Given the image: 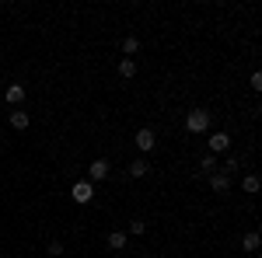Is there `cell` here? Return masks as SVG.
I'll list each match as a JSON object with an SVG mask.
<instances>
[{
  "label": "cell",
  "instance_id": "cell-1",
  "mask_svg": "<svg viewBox=\"0 0 262 258\" xmlns=\"http://www.w3.org/2000/svg\"><path fill=\"white\" fill-rule=\"evenodd\" d=\"M185 129H189V133H206V129H210V112H206V108H192V112L185 115Z\"/></svg>",
  "mask_w": 262,
  "mask_h": 258
},
{
  "label": "cell",
  "instance_id": "cell-2",
  "mask_svg": "<svg viewBox=\"0 0 262 258\" xmlns=\"http://www.w3.org/2000/svg\"><path fill=\"white\" fill-rule=\"evenodd\" d=\"M133 143H137V147H140L143 154H150V150H154V147H158V133H154V129H150V126H143V129H137V139H133Z\"/></svg>",
  "mask_w": 262,
  "mask_h": 258
},
{
  "label": "cell",
  "instance_id": "cell-3",
  "mask_svg": "<svg viewBox=\"0 0 262 258\" xmlns=\"http://www.w3.org/2000/svg\"><path fill=\"white\" fill-rule=\"evenodd\" d=\"M70 196H74L77 206H88V202L95 199V185H91V181H74V192H70Z\"/></svg>",
  "mask_w": 262,
  "mask_h": 258
},
{
  "label": "cell",
  "instance_id": "cell-4",
  "mask_svg": "<svg viewBox=\"0 0 262 258\" xmlns=\"http://www.w3.org/2000/svg\"><path fill=\"white\" fill-rule=\"evenodd\" d=\"M206 143H210V154H213V157H217V154H227V150H231V133L221 129V133H213Z\"/></svg>",
  "mask_w": 262,
  "mask_h": 258
},
{
  "label": "cell",
  "instance_id": "cell-5",
  "mask_svg": "<svg viewBox=\"0 0 262 258\" xmlns=\"http://www.w3.org/2000/svg\"><path fill=\"white\" fill-rule=\"evenodd\" d=\"M105 178H108V160L105 157L91 160V164H88V181L95 185V181H105Z\"/></svg>",
  "mask_w": 262,
  "mask_h": 258
},
{
  "label": "cell",
  "instance_id": "cell-6",
  "mask_svg": "<svg viewBox=\"0 0 262 258\" xmlns=\"http://www.w3.org/2000/svg\"><path fill=\"white\" fill-rule=\"evenodd\" d=\"M4 98H7V105H14V108H18L21 101H25V84H7Z\"/></svg>",
  "mask_w": 262,
  "mask_h": 258
},
{
  "label": "cell",
  "instance_id": "cell-7",
  "mask_svg": "<svg viewBox=\"0 0 262 258\" xmlns=\"http://www.w3.org/2000/svg\"><path fill=\"white\" fill-rule=\"evenodd\" d=\"M7 122H11V129H18V133H21V129H28V122H32V119H28V112L14 108V112L7 115Z\"/></svg>",
  "mask_w": 262,
  "mask_h": 258
},
{
  "label": "cell",
  "instance_id": "cell-8",
  "mask_svg": "<svg viewBox=\"0 0 262 258\" xmlns=\"http://www.w3.org/2000/svg\"><path fill=\"white\" fill-rule=\"evenodd\" d=\"M137 53H140V39H137V35H126V39H122V56L133 60Z\"/></svg>",
  "mask_w": 262,
  "mask_h": 258
},
{
  "label": "cell",
  "instance_id": "cell-9",
  "mask_svg": "<svg viewBox=\"0 0 262 258\" xmlns=\"http://www.w3.org/2000/svg\"><path fill=\"white\" fill-rule=\"evenodd\" d=\"M210 189H213V192H227V189H231V178L221 175V171H213V175H210Z\"/></svg>",
  "mask_w": 262,
  "mask_h": 258
},
{
  "label": "cell",
  "instance_id": "cell-10",
  "mask_svg": "<svg viewBox=\"0 0 262 258\" xmlns=\"http://www.w3.org/2000/svg\"><path fill=\"white\" fill-rule=\"evenodd\" d=\"M147 171H150V164H147V160H143V157L129 160V178H143Z\"/></svg>",
  "mask_w": 262,
  "mask_h": 258
},
{
  "label": "cell",
  "instance_id": "cell-11",
  "mask_svg": "<svg viewBox=\"0 0 262 258\" xmlns=\"http://www.w3.org/2000/svg\"><path fill=\"white\" fill-rule=\"evenodd\" d=\"M200 171H203V175H213V171H221L217 157H213V154H203V157H200Z\"/></svg>",
  "mask_w": 262,
  "mask_h": 258
},
{
  "label": "cell",
  "instance_id": "cell-12",
  "mask_svg": "<svg viewBox=\"0 0 262 258\" xmlns=\"http://www.w3.org/2000/svg\"><path fill=\"white\" fill-rule=\"evenodd\" d=\"M242 189H245V192H248V196H255V192H259V189H262L259 175H245V178H242Z\"/></svg>",
  "mask_w": 262,
  "mask_h": 258
},
{
  "label": "cell",
  "instance_id": "cell-13",
  "mask_svg": "<svg viewBox=\"0 0 262 258\" xmlns=\"http://www.w3.org/2000/svg\"><path fill=\"white\" fill-rule=\"evenodd\" d=\"M119 74L126 80H133V77H137V60H126V56H122V60H119Z\"/></svg>",
  "mask_w": 262,
  "mask_h": 258
},
{
  "label": "cell",
  "instance_id": "cell-14",
  "mask_svg": "<svg viewBox=\"0 0 262 258\" xmlns=\"http://www.w3.org/2000/svg\"><path fill=\"white\" fill-rule=\"evenodd\" d=\"M259 244H262V238L255 234V230H252V234H245V238H242V248H245V251H259Z\"/></svg>",
  "mask_w": 262,
  "mask_h": 258
},
{
  "label": "cell",
  "instance_id": "cell-15",
  "mask_svg": "<svg viewBox=\"0 0 262 258\" xmlns=\"http://www.w3.org/2000/svg\"><path fill=\"white\" fill-rule=\"evenodd\" d=\"M108 248H112V251H122V248H126V234H122V230H112V234H108Z\"/></svg>",
  "mask_w": 262,
  "mask_h": 258
},
{
  "label": "cell",
  "instance_id": "cell-16",
  "mask_svg": "<svg viewBox=\"0 0 262 258\" xmlns=\"http://www.w3.org/2000/svg\"><path fill=\"white\" fill-rule=\"evenodd\" d=\"M238 168H242V160H238V157H227V160H224V168H221V175H227V178H231Z\"/></svg>",
  "mask_w": 262,
  "mask_h": 258
},
{
  "label": "cell",
  "instance_id": "cell-17",
  "mask_svg": "<svg viewBox=\"0 0 262 258\" xmlns=\"http://www.w3.org/2000/svg\"><path fill=\"white\" fill-rule=\"evenodd\" d=\"M46 255L60 258V255H63V244H60V241H49V244H46Z\"/></svg>",
  "mask_w": 262,
  "mask_h": 258
},
{
  "label": "cell",
  "instance_id": "cell-18",
  "mask_svg": "<svg viewBox=\"0 0 262 258\" xmlns=\"http://www.w3.org/2000/svg\"><path fill=\"white\" fill-rule=\"evenodd\" d=\"M143 230H147V223H143V220H133V223H129V234H137V238H140Z\"/></svg>",
  "mask_w": 262,
  "mask_h": 258
},
{
  "label": "cell",
  "instance_id": "cell-19",
  "mask_svg": "<svg viewBox=\"0 0 262 258\" xmlns=\"http://www.w3.org/2000/svg\"><path fill=\"white\" fill-rule=\"evenodd\" d=\"M252 91H262V74H259V70L252 74Z\"/></svg>",
  "mask_w": 262,
  "mask_h": 258
},
{
  "label": "cell",
  "instance_id": "cell-20",
  "mask_svg": "<svg viewBox=\"0 0 262 258\" xmlns=\"http://www.w3.org/2000/svg\"><path fill=\"white\" fill-rule=\"evenodd\" d=\"M60 258H70V255H60Z\"/></svg>",
  "mask_w": 262,
  "mask_h": 258
}]
</instances>
